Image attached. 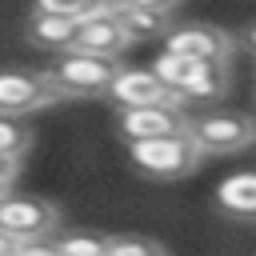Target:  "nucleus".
I'll list each match as a JSON object with an SVG mask.
<instances>
[{
    "label": "nucleus",
    "instance_id": "nucleus-1",
    "mask_svg": "<svg viewBox=\"0 0 256 256\" xmlns=\"http://www.w3.org/2000/svg\"><path fill=\"white\" fill-rule=\"evenodd\" d=\"M200 148L188 132H172V136H156V140H132L128 144V160L136 172L152 176V180H180L200 164Z\"/></svg>",
    "mask_w": 256,
    "mask_h": 256
},
{
    "label": "nucleus",
    "instance_id": "nucleus-2",
    "mask_svg": "<svg viewBox=\"0 0 256 256\" xmlns=\"http://www.w3.org/2000/svg\"><path fill=\"white\" fill-rule=\"evenodd\" d=\"M188 136L196 140L204 156H232L256 144V120L236 108H212L188 120Z\"/></svg>",
    "mask_w": 256,
    "mask_h": 256
},
{
    "label": "nucleus",
    "instance_id": "nucleus-3",
    "mask_svg": "<svg viewBox=\"0 0 256 256\" xmlns=\"http://www.w3.org/2000/svg\"><path fill=\"white\" fill-rule=\"evenodd\" d=\"M56 88L64 96H104L112 76L120 72L116 56H96V52H84V48H68L56 56V64L48 68Z\"/></svg>",
    "mask_w": 256,
    "mask_h": 256
},
{
    "label": "nucleus",
    "instance_id": "nucleus-4",
    "mask_svg": "<svg viewBox=\"0 0 256 256\" xmlns=\"http://www.w3.org/2000/svg\"><path fill=\"white\" fill-rule=\"evenodd\" d=\"M60 228V208L40 196L24 192H4L0 196V232H8L16 244L20 240H48Z\"/></svg>",
    "mask_w": 256,
    "mask_h": 256
},
{
    "label": "nucleus",
    "instance_id": "nucleus-5",
    "mask_svg": "<svg viewBox=\"0 0 256 256\" xmlns=\"http://www.w3.org/2000/svg\"><path fill=\"white\" fill-rule=\"evenodd\" d=\"M64 92L56 88L52 72L32 68H0V116H28L56 104Z\"/></svg>",
    "mask_w": 256,
    "mask_h": 256
},
{
    "label": "nucleus",
    "instance_id": "nucleus-6",
    "mask_svg": "<svg viewBox=\"0 0 256 256\" xmlns=\"http://www.w3.org/2000/svg\"><path fill=\"white\" fill-rule=\"evenodd\" d=\"M188 120L180 112V104H144V108H120L116 112V132L132 144V140H156V136H172V132H188Z\"/></svg>",
    "mask_w": 256,
    "mask_h": 256
},
{
    "label": "nucleus",
    "instance_id": "nucleus-7",
    "mask_svg": "<svg viewBox=\"0 0 256 256\" xmlns=\"http://www.w3.org/2000/svg\"><path fill=\"white\" fill-rule=\"evenodd\" d=\"M116 108H144V104H180L176 92L152 72V68H120L104 92Z\"/></svg>",
    "mask_w": 256,
    "mask_h": 256
},
{
    "label": "nucleus",
    "instance_id": "nucleus-8",
    "mask_svg": "<svg viewBox=\"0 0 256 256\" xmlns=\"http://www.w3.org/2000/svg\"><path fill=\"white\" fill-rule=\"evenodd\" d=\"M164 52H180V56H192V60L224 64L232 56V36L212 28V24H184V28H168Z\"/></svg>",
    "mask_w": 256,
    "mask_h": 256
},
{
    "label": "nucleus",
    "instance_id": "nucleus-9",
    "mask_svg": "<svg viewBox=\"0 0 256 256\" xmlns=\"http://www.w3.org/2000/svg\"><path fill=\"white\" fill-rule=\"evenodd\" d=\"M128 44H132V40H128V32H124L116 8H96L92 16H84V20L76 24V44H72V48H84V52H96V56H116V60H120V52H124Z\"/></svg>",
    "mask_w": 256,
    "mask_h": 256
},
{
    "label": "nucleus",
    "instance_id": "nucleus-10",
    "mask_svg": "<svg viewBox=\"0 0 256 256\" xmlns=\"http://www.w3.org/2000/svg\"><path fill=\"white\" fill-rule=\"evenodd\" d=\"M216 208L236 220H256V172H232L216 184Z\"/></svg>",
    "mask_w": 256,
    "mask_h": 256
},
{
    "label": "nucleus",
    "instance_id": "nucleus-11",
    "mask_svg": "<svg viewBox=\"0 0 256 256\" xmlns=\"http://www.w3.org/2000/svg\"><path fill=\"white\" fill-rule=\"evenodd\" d=\"M76 24L72 16H52V12H32L28 16V40L36 48H48V52H68L76 44Z\"/></svg>",
    "mask_w": 256,
    "mask_h": 256
},
{
    "label": "nucleus",
    "instance_id": "nucleus-12",
    "mask_svg": "<svg viewBox=\"0 0 256 256\" xmlns=\"http://www.w3.org/2000/svg\"><path fill=\"white\" fill-rule=\"evenodd\" d=\"M224 92H228V72H224V64H208V60H200V68H196V72H192V80L184 84L180 100L212 104V100H220Z\"/></svg>",
    "mask_w": 256,
    "mask_h": 256
},
{
    "label": "nucleus",
    "instance_id": "nucleus-13",
    "mask_svg": "<svg viewBox=\"0 0 256 256\" xmlns=\"http://www.w3.org/2000/svg\"><path fill=\"white\" fill-rule=\"evenodd\" d=\"M128 40H152V36H168V12H156V8H132V4H120L116 8Z\"/></svg>",
    "mask_w": 256,
    "mask_h": 256
},
{
    "label": "nucleus",
    "instance_id": "nucleus-14",
    "mask_svg": "<svg viewBox=\"0 0 256 256\" xmlns=\"http://www.w3.org/2000/svg\"><path fill=\"white\" fill-rule=\"evenodd\" d=\"M60 256H108V236L100 232H64L56 236Z\"/></svg>",
    "mask_w": 256,
    "mask_h": 256
},
{
    "label": "nucleus",
    "instance_id": "nucleus-15",
    "mask_svg": "<svg viewBox=\"0 0 256 256\" xmlns=\"http://www.w3.org/2000/svg\"><path fill=\"white\" fill-rule=\"evenodd\" d=\"M108 256H164V248L148 236H108Z\"/></svg>",
    "mask_w": 256,
    "mask_h": 256
},
{
    "label": "nucleus",
    "instance_id": "nucleus-16",
    "mask_svg": "<svg viewBox=\"0 0 256 256\" xmlns=\"http://www.w3.org/2000/svg\"><path fill=\"white\" fill-rule=\"evenodd\" d=\"M28 144H32L28 128H20L16 116H0V152H4V156H24Z\"/></svg>",
    "mask_w": 256,
    "mask_h": 256
},
{
    "label": "nucleus",
    "instance_id": "nucleus-17",
    "mask_svg": "<svg viewBox=\"0 0 256 256\" xmlns=\"http://www.w3.org/2000/svg\"><path fill=\"white\" fill-rule=\"evenodd\" d=\"M100 4L96 0H36V12H52V16H72V20H84L92 16Z\"/></svg>",
    "mask_w": 256,
    "mask_h": 256
},
{
    "label": "nucleus",
    "instance_id": "nucleus-18",
    "mask_svg": "<svg viewBox=\"0 0 256 256\" xmlns=\"http://www.w3.org/2000/svg\"><path fill=\"white\" fill-rule=\"evenodd\" d=\"M12 256H60L56 240H20Z\"/></svg>",
    "mask_w": 256,
    "mask_h": 256
},
{
    "label": "nucleus",
    "instance_id": "nucleus-19",
    "mask_svg": "<svg viewBox=\"0 0 256 256\" xmlns=\"http://www.w3.org/2000/svg\"><path fill=\"white\" fill-rule=\"evenodd\" d=\"M16 172H20V156H4V152H0V180H8V184H12V180H16Z\"/></svg>",
    "mask_w": 256,
    "mask_h": 256
},
{
    "label": "nucleus",
    "instance_id": "nucleus-20",
    "mask_svg": "<svg viewBox=\"0 0 256 256\" xmlns=\"http://www.w3.org/2000/svg\"><path fill=\"white\" fill-rule=\"evenodd\" d=\"M120 4H132V8H156V12H172L180 0H120Z\"/></svg>",
    "mask_w": 256,
    "mask_h": 256
},
{
    "label": "nucleus",
    "instance_id": "nucleus-21",
    "mask_svg": "<svg viewBox=\"0 0 256 256\" xmlns=\"http://www.w3.org/2000/svg\"><path fill=\"white\" fill-rule=\"evenodd\" d=\"M12 252H16V240L8 232H0V256H12Z\"/></svg>",
    "mask_w": 256,
    "mask_h": 256
},
{
    "label": "nucleus",
    "instance_id": "nucleus-22",
    "mask_svg": "<svg viewBox=\"0 0 256 256\" xmlns=\"http://www.w3.org/2000/svg\"><path fill=\"white\" fill-rule=\"evenodd\" d=\"M248 48H252V52H256V24H252V28H248Z\"/></svg>",
    "mask_w": 256,
    "mask_h": 256
},
{
    "label": "nucleus",
    "instance_id": "nucleus-23",
    "mask_svg": "<svg viewBox=\"0 0 256 256\" xmlns=\"http://www.w3.org/2000/svg\"><path fill=\"white\" fill-rule=\"evenodd\" d=\"M100 8H120V0H96Z\"/></svg>",
    "mask_w": 256,
    "mask_h": 256
},
{
    "label": "nucleus",
    "instance_id": "nucleus-24",
    "mask_svg": "<svg viewBox=\"0 0 256 256\" xmlns=\"http://www.w3.org/2000/svg\"><path fill=\"white\" fill-rule=\"evenodd\" d=\"M8 188H12V184H8V180H0V196H4V192H8Z\"/></svg>",
    "mask_w": 256,
    "mask_h": 256
}]
</instances>
